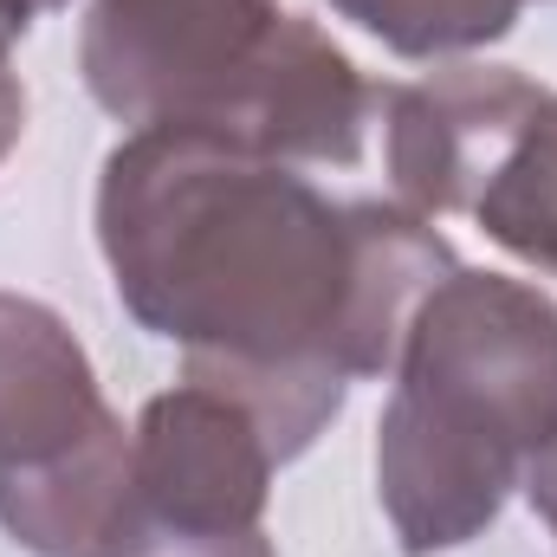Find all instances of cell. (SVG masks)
Segmentation results:
<instances>
[{"label":"cell","instance_id":"cell-1","mask_svg":"<svg viewBox=\"0 0 557 557\" xmlns=\"http://www.w3.org/2000/svg\"><path fill=\"white\" fill-rule=\"evenodd\" d=\"M98 247L124 311L234 389L298 460L357 376L403 357L454 247L403 201H331L292 162L214 131L149 124L104 156Z\"/></svg>","mask_w":557,"mask_h":557},{"label":"cell","instance_id":"cell-2","mask_svg":"<svg viewBox=\"0 0 557 557\" xmlns=\"http://www.w3.org/2000/svg\"><path fill=\"white\" fill-rule=\"evenodd\" d=\"M557 434V305L454 267L416 305L376 421V493L403 557L473 545Z\"/></svg>","mask_w":557,"mask_h":557},{"label":"cell","instance_id":"cell-3","mask_svg":"<svg viewBox=\"0 0 557 557\" xmlns=\"http://www.w3.org/2000/svg\"><path fill=\"white\" fill-rule=\"evenodd\" d=\"M131 480V434L72 324L0 292V525L33 557H104Z\"/></svg>","mask_w":557,"mask_h":557},{"label":"cell","instance_id":"cell-4","mask_svg":"<svg viewBox=\"0 0 557 557\" xmlns=\"http://www.w3.org/2000/svg\"><path fill=\"white\" fill-rule=\"evenodd\" d=\"M278 467L267 421L234 389L182 376L143 403L104 557H273L260 519Z\"/></svg>","mask_w":557,"mask_h":557},{"label":"cell","instance_id":"cell-5","mask_svg":"<svg viewBox=\"0 0 557 557\" xmlns=\"http://www.w3.org/2000/svg\"><path fill=\"white\" fill-rule=\"evenodd\" d=\"M278 0H91L78 72L117 124L208 131L273 52Z\"/></svg>","mask_w":557,"mask_h":557},{"label":"cell","instance_id":"cell-6","mask_svg":"<svg viewBox=\"0 0 557 557\" xmlns=\"http://www.w3.org/2000/svg\"><path fill=\"white\" fill-rule=\"evenodd\" d=\"M539 91L545 85H532L512 65H441L416 85H396L383 98L396 201L421 221L460 214L480 169L512 137V124L539 104Z\"/></svg>","mask_w":557,"mask_h":557},{"label":"cell","instance_id":"cell-7","mask_svg":"<svg viewBox=\"0 0 557 557\" xmlns=\"http://www.w3.org/2000/svg\"><path fill=\"white\" fill-rule=\"evenodd\" d=\"M460 214H473L512 260L557 278V91H539V104L512 124Z\"/></svg>","mask_w":557,"mask_h":557},{"label":"cell","instance_id":"cell-8","mask_svg":"<svg viewBox=\"0 0 557 557\" xmlns=\"http://www.w3.org/2000/svg\"><path fill=\"white\" fill-rule=\"evenodd\" d=\"M350 26L383 39L403 59H460L506 39L525 0H331Z\"/></svg>","mask_w":557,"mask_h":557},{"label":"cell","instance_id":"cell-9","mask_svg":"<svg viewBox=\"0 0 557 557\" xmlns=\"http://www.w3.org/2000/svg\"><path fill=\"white\" fill-rule=\"evenodd\" d=\"M519 486H525L532 512L552 525V539H557V434L539 447V454H532V467H525V480H519Z\"/></svg>","mask_w":557,"mask_h":557},{"label":"cell","instance_id":"cell-10","mask_svg":"<svg viewBox=\"0 0 557 557\" xmlns=\"http://www.w3.org/2000/svg\"><path fill=\"white\" fill-rule=\"evenodd\" d=\"M52 7H65V0H0V65L13 52V39H26V26L39 13H52Z\"/></svg>","mask_w":557,"mask_h":557}]
</instances>
